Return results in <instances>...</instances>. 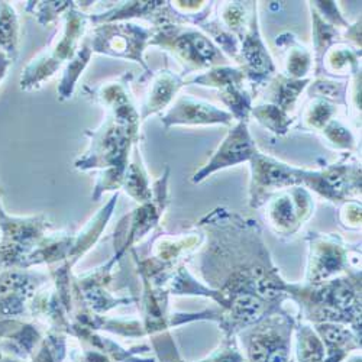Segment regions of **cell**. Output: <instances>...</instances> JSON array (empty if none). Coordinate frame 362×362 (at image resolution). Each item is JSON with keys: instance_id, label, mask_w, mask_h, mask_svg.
<instances>
[{"instance_id": "6da1fadb", "label": "cell", "mask_w": 362, "mask_h": 362, "mask_svg": "<svg viewBox=\"0 0 362 362\" xmlns=\"http://www.w3.org/2000/svg\"><path fill=\"white\" fill-rule=\"evenodd\" d=\"M131 77L132 74H125L95 90L96 100L109 113L96 131L86 132L90 138L88 149L76 160L77 170H102L95 199H99L103 192L122 186L132 148L139 142L141 113L132 98Z\"/></svg>"}, {"instance_id": "7a4b0ae2", "label": "cell", "mask_w": 362, "mask_h": 362, "mask_svg": "<svg viewBox=\"0 0 362 362\" xmlns=\"http://www.w3.org/2000/svg\"><path fill=\"white\" fill-rule=\"evenodd\" d=\"M88 16L74 2L64 15V26L49 45L29 62L22 70L19 86L23 92L41 88L57 70L74 57L87 29Z\"/></svg>"}, {"instance_id": "3957f363", "label": "cell", "mask_w": 362, "mask_h": 362, "mask_svg": "<svg viewBox=\"0 0 362 362\" xmlns=\"http://www.w3.org/2000/svg\"><path fill=\"white\" fill-rule=\"evenodd\" d=\"M154 34L156 28H145L139 23L125 21L102 23L93 29L88 38L93 52L132 59L151 74L142 55Z\"/></svg>"}, {"instance_id": "277c9868", "label": "cell", "mask_w": 362, "mask_h": 362, "mask_svg": "<svg viewBox=\"0 0 362 362\" xmlns=\"http://www.w3.org/2000/svg\"><path fill=\"white\" fill-rule=\"evenodd\" d=\"M149 45H158L173 51L178 59L185 63L187 62L194 69L209 67L218 63L216 59H219L221 55L204 35L196 31L178 29L175 25L168 23L156 28V34Z\"/></svg>"}, {"instance_id": "5b68a950", "label": "cell", "mask_w": 362, "mask_h": 362, "mask_svg": "<svg viewBox=\"0 0 362 362\" xmlns=\"http://www.w3.org/2000/svg\"><path fill=\"white\" fill-rule=\"evenodd\" d=\"M45 228L41 218L16 219L0 210V267L25 265L28 254L38 243Z\"/></svg>"}, {"instance_id": "8992f818", "label": "cell", "mask_w": 362, "mask_h": 362, "mask_svg": "<svg viewBox=\"0 0 362 362\" xmlns=\"http://www.w3.org/2000/svg\"><path fill=\"white\" fill-rule=\"evenodd\" d=\"M255 154H258L257 148L250 136L247 125L244 122L239 124L236 128H233L229 132L226 139L222 142V145L216 151L214 158L207 163L204 168H202L199 173L194 174L193 180L200 181L216 170L252 160Z\"/></svg>"}, {"instance_id": "52a82bcc", "label": "cell", "mask_w": 362, "mask_h": 362, "mask_svg": "<svg viewBox=\"0 0 362 362\" xmlns=\"http://www.w3.org/2000/svg\"><path fill=\"white\" fill-rule=\"evenodd\" d=\"M232 115L216 109L215 106L185 96L163 116L165 127L181 124H229Z\"/></svg>"}, {"instance_id": "ba28073f", "label": "cell", "mask_w": 362, "mask_h": 362, "mask_svg": "<svg viewBox=\"0 0 362 362\" xmlns=\"http://www.w3.org/2000/svg\"><path fill=\"white\" fill-rule=\"evenodd\" d=\"M252 161V177L257 190L259 187L273 190L276 187H284L294 185L297 180H303L306 173L293 168L290 165L281 164L276 160L267 158L264 156L255 154Z\"/></svg>"}, {"instance_id": "9c48e42d", "label": "cell", "mask_w": 362, "mask_h": 362, "mask_svg": "<svg viewBox=\"0 0 362 362\" xmlns=\"http://www.w3.org/2000/svg\"><path fill=\"white\" fill-rule=\"evenodd\" d=\"M181 86H183V80L171 71L164 70L154 74L149 83V90L144 100L142 110L139 112L141 119L144 120L149 115H154L167 107Z\"/></svg>"}, {"instance_id": "30bf717a", "label": "cell", "mask_w": 362, "mask_h": 362, "mask_svg": "<svg viewBox=\"0 0 362 362\" xmlns=\"http://www.w3.org/2000/svg\"><path fill=\"white\" fill-rule=\"evenodd\" d=\"M243 55L247 64V71L252 80L259 81L274 73V64L271 62L269 54L258 34L257 16H252L251 19V29L243 42Z\"/></svg>"}, {"instance_id": "8fae6325", "label": "cell", "mask_w": 362, "mask_h": 362, "mask_svg": "<svg viewBox=\"0 0 362 362\" xmlns=\"http://www.w3.org/2000/svg\"><path fill=\"white\" fill-rule=\"evenodd\" d=\"M21 26L16 9L9 2H0V52L12 63L19 55Z\"/></svg>"}, {"instance_id": "7c38bea8", "label": "cell", "mask_w": 362, "mask_h": 362, "mask_svg": "<svg viewBox=\"0 0 362 362\" xmlns=\"http://www.w3.org/2000/svg\"><path fill=\"white\" fill-rule=\"evenodd\" d=\"M122 186L125 190L136 199L138 202H146L151 200V190L148 185V174L145 171L144 163H142V156H141V148L139 142L134 145L131 158L124 175Z\"/></svg>"}, {"instance_id": "4fadbf2b", "label": "cell", "mask_w": 362, "mask_h": 362, "mask_svg": "<svg viewBox=\"0 0 362 362\" xmlns=\"http://www.w3.org/2000/svg\"><path fill=\"white\" fill-rule=\"evenodd\" d=\"M92 54H93L92 45H90V38L87 37L77 48L74 57L69 62V66L63 74L62 83H59V87H58L59 100H69L73 96L78 77L81 71L86 69V66L88 64L90 58H92Z\"/></svg>"}, {"instance_id": "5bb4252c", "label": "cell", "mask_w": 362, "mask_h": 362, "mask_svg": "<svg viewBox=\"0 0 362 362\" xmlns=\"http://www.w3.org/2000/svg\"><path fill=\"white\" fill-rule=\"evenodd\" d=\"M74 2H26V12L33 13L44 26L64 16Z\"/></svg>"}, {"instance_id": "9a60e30c", "label": "cell", "mask_w": 362, "mask_h": 362, "mask_svg": "<svg viewBox=\"0 0 362 362\" xmlns=\"http://www.w3.org/2000/svg\"><path fill=\"white\" fill-rule=\"evenodd\" d=\"M254 113L257 115V117L265 127L273 129L274 132L284 134L287 131V127L290 124V117L287 116V113L283 109H280L274 105L261 106V107H257L254 110Z\"/></svg>"}, {"instance_id": "2e32d148", "label": "cell", "mask_w": 362, "mask_h": 362, "mask_svg": "<svg viewBox=\"0 0 362 362\" xmlns=\"http://www.w3.org/2000/svg\"><path fill=\"white\" fill-rule=\"evenodd\" d=\"M310 66V55L303 47H297L287 58V74L293 78L305 76Z\"/></svg>"}, {"instance_id": "e0dca14e", "label": "cell", "mask_w": 362, "mask_h": 362, "mask_svg": "<svg viewBox=\"0 0 362 362\" xmlns=\"http://www.w3.org/2000/svg\"><path fill=\"white\" fill-rule=\"evenodd\" d=\"M334 112H335L334 106H330L327 102L316 100L306 113V122L310 127L320 128L329 122V119Z\"/></svg>"}, {"instance_id": "ac0fdd59", "label": "cell", "mask_w": 362, "mask_h": 362, "mask_svg": "<svg viewBox=\"0 0 362 362\" xmlns=\"http://www.w3.org/2000/svg\"><path fill=\"white\" fill-rule=\"evenodd\" d=\"M326 135L327 138L334 142L338 146H344V148H351L354 144V138L351 135V132H348V129H345L344 127H341L338 122H330L326 128Z\"/></svg>"}, {"instance_id": "d6986e66", "label": "cell", "mask_w": 362, "mask_h": 362, "mask_svg": "<svg viewBox=\"0 0 362 362\" xmlns=\"http://www.w3.org/2000/svg\"><path fill=\"white\" fill-rule=\"evenodd\" d=\"M12 62L11 59L5 55V54H2L0 52V84H2V81L5 80V77L8 76V71H9V69L12 67Z\"/></svg>"}, {"instance_id": "ffe728a7", "label": "cell", "mask_w": 362, "mask_h": 362, "mask_svg": "<svg viewBox=\"0 0 362 362\" xmlns=\"http://www.w3.org/2000/svg\"><path fill=\"white\" fill-rule=\"evenodd\" d=\"M0 210H2V190H0Z\"/></svg>"}]
</instances>
